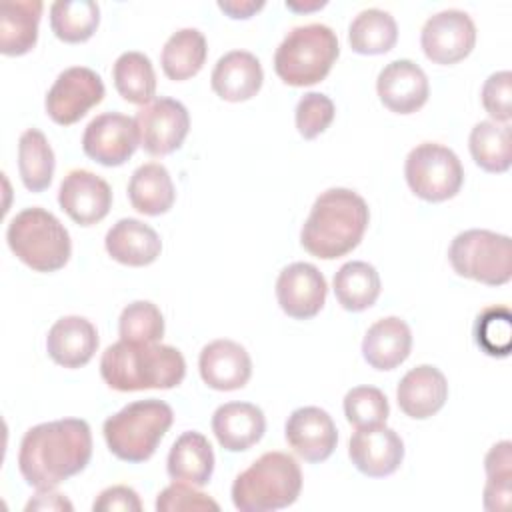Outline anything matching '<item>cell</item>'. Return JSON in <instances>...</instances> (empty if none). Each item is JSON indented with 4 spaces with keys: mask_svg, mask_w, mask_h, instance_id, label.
Returning <instances> with one entry per match:
<instances>
[{
    "mask_svg": "<svg viewBox=\"0 0 512 512\" xmlns=\"http://www.w3.org/2000/svg\"><path fill=\"white\" fill-rule=\"evenodd\" d=\"M92 458V432L82 418L42 422L26 430L18 468L26 484L36 490H52L60 482L82 472Z\"/></svg>",
    "mask_w": 512,
    "mask_h": 512,
    "instance_id": "6da1fadb",
    "label": "cell"
},
{
    "mask_svg": "<svg viewBox=\"0 0 512 512\" xmlns=\"http://www.w3.org/2000/svg\"><path fill=\"white\" fill-rule=\"evenodd\" d=\"M370 220L366 200L348 188L324 190L300 230L304 250L322 260H334L352 252Z\"/></svg>",
    "mask_w": 512,
    "mask_h": 512,
    "instance_id": "7a4b0ae2",
    "label": "cell"
},
{
    "mask_svg": "<svg viewBox=\"0 0 512 512\" xmlns=\"http://www.w3.org/2000/svg\"><path fill=\"white\" fill-rule=\"evenodd\" d=\"M104 382L118 392L168 390L186 376V362L178 348L160 342L118 340L100 358Z\"/></svg>",
    "mask_w": 512,
    "mask_h": 512,
    "instance_id": "3957f363",
    "label": "cell"
},
{
    "mask_svg": "<svg viewBox=\"0 0 512 512\" xmlns=\"http://www.w3.org/2000/svg\"><path fill=\"white\" fill-rule=\"evenodd\" d=\"M302 490V470L286 452H266L240 472L232 502L240 512H272L294 504Z\"/></svg>",
    "mask_w": 512,
    "mask_h": 512,
    "instance_id": "277c9868",
    "label": "cell"
},
{
    "mask_svg": "<svg viewBox=\"0 0 512 512\" xmlns=\"http://www.w3.org/2000/svg\"><path fill=\"white\" fill-rule=\"evenodd\" d=\"M172 408L156 398L126 404L104 420V440L108 450L124 462H146L156 452L160 440L172 426Z\"/></svg>",
    "mask_w": 512,
    "mask_h": 512,
    "instance_id": "5b68a950",
    "label": "cell"
},
{
    "mask_svg": "<svg viewBox=\"0 0 512 512\" xmlns=\"http://www.w3.org/2000/svg\"><path fill=\"white\" fill-rule=\"evenodd\" d=\"M6 242L14 256L36 272H56L66 266L72 254L64 224L38 206L24 208L10 220Z\"/></svg>",
    "mask_w": 512,
    "mask_h": 512,
    "instance_id": "8992f818",
    "label": "cell"
},
{
    "mask_svg": "<svg viewBox=\"0 0 512 512\" xmlns=\"http://www.w3.org/2000/svg\"><path fill=\"white\" fill-rule=\"evenodd\" d=\"M340 54L336 32L320 22L292 28L274 54V70L288 86H312L328 76Z\"/></svg>",
    "mask_w": 512,
    "mask_h": 512,
    "instance_id": "52a82bcc",
    "label": "cell"
},
{
    "mask_svg": "<svg viewBox=\"0 0 512 512\" xmlns=\"http://www.w3.org/2000/svg\"><path fill=\"white\" fill-rule=\"evenodd\" d=\"M448 260L458 276L502 286L512 278V240L506 234L484 228L464 230L454 236Z\"/></svg>",
    "mask_w": 512,
    "mask_h": 512,
    "instance_id": "ba28073f",
    "label": "cell"
},
{
    "mask_svg": "<svg viewBox=\"0 0 512 512\" xmlns=\"http://www.w3.org/2000/svg\"><path fill=\"white\" fill-rule=\"evenodd\" d=\"M404 176L418 198L426 202H444L460 192L464 168L448 146L422 142L408 152Z\"/></svg>",
    "mask_w": 512,
    "mask_h": 512,
    "instance_id": "9c48e42d",
    "label": "cell"
},
{
    "mask_svg": "<svg viewBox=\"0 0 512 512\" xmlns=\"http://www.w3.org/2000/svg\"><path fill=\"white\" fill-rule=\"evenodd\" d=\"M102 78L86 66H72L58 74L46 94V114L60 126L76 124L104 98Z\"/></svg>",
    "mask_w": 512,
    "mask_h": 512,
    "instance_id": "30bf717a",
    "label": "cell"
},
{
    "mask_svg": "<svg viewBox=\"0 0 512 512\" xmlns=\"http://www.w3.org/2000/svg\"><path fill=\"white\" fill-rule=\"evenodd\" d=\"M140 146L152 156H166L178 150L190 130L186 106L174 98L160 96L144 104L134 116Z\"/></svg>",
    "mask_w": 512,
    "mask_h": 512,
    "instance_id": "8fae6325",
    "label": "cell"
},
{
    "mask_svg": "<svg viewBox=\"0 0 512 512\" xmlns=\"http://www.w3.org/2000/svg\"><path fill=\"white\" fill-rule=\"evenodd\" d=\"M420 44L426 58L434 64H456L472 52L476 44V26L462 10H442L424 22Z\"/></svg>",
    "mask_w": 512,
    "mask_h": 512,
    "instance_id": "7c38bea8",
    "label": "cell"
},
{
    "mask_svg": "<svg viewBox=\"0 0 512 512\" xmlns=\"http://www.w3.org/2000/svg\"><path fill=\"white\" fill-rule=\"evenodd\" d=\"M140 146L134 118L104 112L92 118L82 134V150L102 166H122Z\"/></svg>",
    "mask_w": 512,
    "mask_h": 512,
    "instance_id": "4fadbf2b",
    "label": "cell"
},
{
    "mask_svg": "<svg viewBox=\"0 0 512 512\" xmlns=\"http://www.w3.org/2000/svg\"><path fill=\"white\" fill-rule=\"evenodd\" d=\"M60 208L80 226L104 220L112 206V190L104 178L90 170H70L60 182Z\"/></svg>",
    "mask_w": 512,
    "mask_h": 512,
    "instance_id": "5bb4252c",
    "label": "cell"
},
{
    "mask_svg": "<svg viewBox=\"0 0 512 512\" xmlns=\"http://www.w3.org/2000/svg\"><path fill=\"white\" fill-rule=\"evenodd\" d=\"M348 456L364 476L384 478L400 468L404 460V442L384 424L356 428L348 444Z\"/></svg>",
    "mask_w": 512,
    "mask_h": 512,
    "instance_id": "9a60e30c",
    "label": "cell"
},
{
    "mask_svg": "<svg viewBox=\"0 0 512 512\" xmlns=\"http://www.w3.org/2000/svg\"><path fill=\"white\" fill-rule=\"evenodd\" d=\"M326 278L308 262L286 266L276 280V298L284 314L296 320L314 318L326 302Z\"/></svg>",
    "mask_w": 512,
    "mask_h": 512,
    "instance_id": "2e32d148",
    "label": "cell"
},
{
    "mask_svg": "<svg viewBox=\"0 0 512 512\" xmlns=\"http://www.w3.org/2000/svg\"><path fill=\"white\" fill-rule=\"evenodd\" d=\"M284 434L288 446L306 462H324L338 442L332 416L318 406L296 408L286 420Z\"/></svg>",
    "mask_w": 512,
    "mask_h": 512,
    "instance_id": "e0dca14e",
    "label": "cell"
},
{
    "mask_svg": "<svg viewBox=\"0 0 512 512\" xmlns=\"http://www.w3.org/2000/svg\"><path fill=\"white\" fill-rule=\"evenodd\" d=\"M380 102L396 114H412L420 110L430 94V84L424 70L406 58L386 64L376 80Z\"/></svg>",
    "mask_w": 512,
    "mask_h": 512,
    "instance_id": "ac0fdd59",
    "label": "cell"
},
{
    "mask_svg": "<svg viewBox=\"0 0 512 512\" xmlns=\"http://www.w3.org/2000/svg\"><path fill=\"white\" fill-rule=\"evenodd\" d=\"M198 370L206 386L230 392L246 386L252 376V360L244 346L234 340L220 338L202 348Z\"/></svg>",
    "mask_w": 512,
    "mask_h": 512,
    "instance_id": "d6986e66",
    "label": "cell"
},
{
    "mask_svg": "<svg viewBox=\"0 0 512 512\" xmlns=\"http://www.w3.org/2000/svg\"><path fill=\"white\" fill-rule=\"evenodd\" d=\"M396 400L406 416L426 420L442 410L448 400L446 376L436 366L420 364L402 376L396 388Z\"/></svg>",
    "mask_w": 512,
    "mask_h": 512,
    "instance_id": "ffe728a7",
    "label": "cell"
},
{
    "mask_svg": "<svg viewBox=\"0 0 512 512\" xmlns=\"http://www.w3.org/2000/svg\"><path fill=\"white\" fill-rule=\"evenodd\" d=\"M46 350L58 366H86L98 350L96 326L84 316H64L48 330Z\"/></svg>",
    "mask_w": 512,
    "mask_h": 512,
    "instance_id": "44dd1931",
    "label": "cell"
},
{
    "mask_svg": "<svg viewBox=\"0 0 512 512\" xmlns=\"http://www.w3.org/2000/svg\"><path fill=\"white\" fill-rule=\"evenodd\" d=\"M212 432L228 452H242L260 442L266 432L264 412L250 402H226L212 414Z\"/></svg>",
    "mask_w": 512,
    "mask_h": 512,
    "instance_id": "7402d4cb",
    "label": "cell"
},
{
    "mask_svg": "<svg viewBox=\"0 0 512 512\" xmlns=\"http://www.w3.org/2000/svg\"><path fill=\"white\" fill-rule=\"evenodd\" d=\"M264 82L260 60L246 50H232L218 58L210 84L226 102H246L258 94Z\"/></svg>",
    "mask_w": 512,
    "mask_h": 512,
    "instance_id": "603a6c76",
    "label": "cell"
},
{
    "mask_svg": "<svg viewBox=\"0 0 512 512\" xmlns=\"http://www.w3.org/2000/svg\"><path fill=\"white\" fill-rule=\"evenodd\" d=\"M106 252L124 266H148L160 252L162 242L156 230L136 218L118 220L104 238Z\"/></svg>",
    "mask_w": 512,
    "mask_h": 512,
    "instance_id": "cb8c5ba5",
    "label": "cell"
},
{
    "mask_svg": "<svg viewBox=\"0 0 512 512\" xmlns=\"http://www.w3.org/2000/svg\"><path fill=\"white\" fill-rule=\"evenodd\" d=\"M410 348V326L398 316L374 322L362 340V356L376 370H394L410 356Z\"/></svg>",
    "mask_w": 512,
    "mask_h": 512,
    "instance_id": "d4e9b609",
    "label": "cell"
},
{
    "mask_svg": "<svg viewBox=\"0 0 512 512\" xmlns=\"http://www.w3.org/2000/svg\"><path fill=\"white\" fill-rule=\"evenodd\" d=\"M44 4L40 0H6L0 8V52L22 56L36 46Z\"/></svg>",
    "mask_w": 512,
    "mask_h": 512,
    "instance_id": "484cf974",
    "label": "cell"
},
{
    "mask_svg": "<svg viewBox=\"0 0 512 512\" xmlns=\"http://www.w3.org/2000/svg\"><path fill=\"white\" fill-rule=\"evenodd\" d=\"M166 470L172 480L194 486L208 484L214 472V452L208 438L196 430L180 434L168 452Z\"/></svg>",
    "mask_w": 512,
    "mask_h": 512,
    "instance_id": "4316f807",
    "label": "cell"
},
{
    "mask_svg": "<svg viewBox=\"0 0 512 512\" xmlns=\"http://www.w3.org/2000/svg\"><path fill=\"white\" fill-rule=\"evenodd\" d=\"M128 198L132 208L140 214H166L176 200L170 172L158 162H146L138 166L128 182Z\"/></svg>",
    "mask_w": 512,
    "mask_h": 512,
    "instance_id": "83f0119b",
    "label": "cell"
},
{
    "mask_svg": "<svg viewBox=\"0 0 512 512\" xmlns=\"http://www.w3.org/2000/svg\"><path fill=\"white\" fill-rule=\"evenodd\" d=\"M332 284L338 304L348 312H362L380 296V276L372 264L362 260L342 264Z\"/></svg>",
    "mask_w": 512,
    "mask_h": 512,
    "instance_id": "f1b7e54d",
    "label": "cell"
},
{
    "mask_svg": "<svg viewBox=\"0 0 512 512\" xmlns=\"http://www.w3.org/2000/svg\"><path fill=\"white\" fill-rule=\"evenodd\" d=\"M206 54L208 46L204 34L196 28H182L166 40L160 54V64L170 80L182 82L202 70Z\"/></svg>",
    "mask_w": 512,
    "mask_h": 512,
    "instance_id": "f546056e",
    "label": "cell"
},
{
    "mask_svg": "<svg viewBox=\"0 0 512 512\" xmlns=\"http://www.w3.org/2000/svg\"><path fill=\"white\" fill-rule=\"evenodd\" d=\"M398 40V26L390 12L368 8L354 16L348 28V44L354 52L376 56L386 54Z\"/></svg>",
    "mask_w": 512,
    "mask_h": 512,
    "instance_id": "4dcf8cb0",
    "label": "cell"
},
{
    "mask_svg": "<svg viewBox=\"0 0 512 512\" xmlns=\"http://www.w3.org/2000/svg\"><path fill=\"white\" fill-rule=\"evenodd\" d=\"M470 154L474 162L492 174H502L512 164V132L508 124L494 120L478 122L468 138Z\"/></svg>",
    "mask_w": 512,
    "mask_h": 512,
    "instance_id": "1f68e13d",
    "label": "cell"
},
{
    "mask_svg": "<svg viewBox=\"0 0 512 512\" xmlns=\"http://www.w3.org/2000/svg\"><path fill=\"white\" fill-rule=\"evenodd\" d=\"M54 150L38 128H28L18 140V172L30 192H42L54 176Z\"/></svg>",
    "mask_w": 512,
    "mask_h": 512,
    "instance_id": "d6a6232c",
    "label": "cell"
},
{
    "mask_svg": "<svg viewBox=\"0 0 512 512\" xmlns=\"http://www.w3.org/2000/svg\"><path fill=\"white\" fill-rule=\"evenodd\" d=\"M112 80L118 94L130 104H148L156 94V74L146 54L130 50L116 58Z\"/></svg>",
    "mask_w": 512,
    "mask_h": 512,
    "instance_id": "836d02e7",
    "label": "cell"
},
{
    "mask_svg": "<svg viewBox=\"0 0 512 512\" xmlns=\"http://www.w3.org/2000/svg\"><path fill=\"white\" fill-rule=\"evenodd\" d=\"M98 24L100 6L94 0H56L50 6V28L62 42H86Z\"/></svg>",
    "mask_w": 512,
    "mask_h": 512,
    "instance_id": "e575fe53",
    "label": "cell"
},
{
    "mask_svg": "<svg viewBox=\"0 0 512 512\" xmlns=\"http://www.w3.org/2000/svg\"><path fill=\"white\" fill-rule=\"evenodd\" d=\"M478 348L492 358H506L512 348V314L508 306L484 308L474 324Z\"/></svg>",
    "mask_w": 512,
    "mask_h": 512,
    "instance_id": "d590c367",
    "label": "cell"
},
{
    "mask_svg": "<svg viewBox=\"0 0 512 512\" xmlns=\"http://www.w3.org/2000/svg\"><path fill=\"white\" fill-rule=\"evenodd\" d=\"M118 332L120 340L128 342H160L164 336V316L156 304L136 300L122 310Z\"/></svg>",
    "mask_w": 512,
    "mask_h": 512,
    "instance_id": "8d00e7d4",
    "label": "cell"
},
{
    "mask_svg": "<svg viewBox=\"0 0 512 512\" xmlns=\"http://www.w3.org/2000/svg\"><path fill=\"white\" fill-rule=\"evenodd\" d=\"M344 414L346 420L356 428L384 424L390 414L388 398L380 388L356 386L344 396Z\"/></svg>",
    "mask_w": 512,
    "mask_h": 512,
    "instance_id": "74e56055",
    "label": "cell"
},
{
    "mask_svg": "<svg viewBox=\"0 0 512 512\" xmlns=\"http://www.w3.org/2000/svg\"><path fill=\"white\" fill-rule=\"evenodd\" d=\"M334 102L322 92H308L296 104V128L302 138L312 140L334 120Z\"/></svg>",
    "mask_w": 512,
    "mask_h": 512,
    "instance_id": "f35d334b",
    "label": "cell"
},
{
    "mask_svg": "<svg viewBox=\"0 0 512 512\" xmlns=\"http://www.w3.org/2000/svg\"><path fill=\"white\" fill-rule=\"evenodd\" d=\"M158 512H178V510H220L208 494L194 488V484L174 480L156 498Z\"/></svg>",
    "mask_w": 512,
    "mask_h": 512,
    "instance_id": "ab89813d",
    "label": "cell"
},
{
    "mask_svg": "<svg viewBox=\"0 0 512 512\" xmlns=\"http://www.w3.org/2000/svg\"><path fill=\"white\" fill-rule=\"evenodd\" d=\"M482 106L494 122H510L512 118V74L508 70L494 72L482 86Z\"/></svg>",
    "mask_w": 512,
    "mask_h": 512,
    "instance_id": "60d3db41",
    "label": "cell"
},
{
    "mask_svg": "<svg viewBox=\"0 0 512 512\" xmlns=\"http://www.w3.org/2000/svg\"><path fill=\"white\" fill-rule=\"evenodd\" d=\"M510 496H512V470L486 472L484 508L490 512L508 510Z\"/></svg>",
    "mask_w": 512,
    "mask_h": 512,
    "instance_id": "b9f144b4",
    "label": "cell"
},
{
    "mask_svg": "<svg viewBox=\"0 0 512 512\" xmlns=\"http://www.w3.org/2000/svg\"><path fill=\"white\" fill-rule=\"evenodd\" d=\"M92 510L94 512H116V510H122V512H140L142 510V502L136 494L134 488L130 486H110L106 490H102L98 494V498L94 500L92 504Z\"/></svg>",
    "mask_w": 512,
    "mask_h": 512,
    "instance_id": "7bdbcfd3",
    "label": "cell"
},
{
    "mask_svg": "<svg viewBox=\"0 0 512 512\" xmlns=\"http://www.w3.org/2000/svg\"><path fill=\"white\" fill-rule=\"evenodd\" d=\"M218 8L234 18V20H246L250 16H254L258 10L264 8V2L262 0H220L218 2Z\"/></svg>",
    "mask_w": 512,
    "mask_h": 512,
    "instance_id": "ee69618b",
    "label": "cell"
},
{
    "mask_svg": "<svg viewBox=\"0 0 512 512\" xmlns=\"http://www.w3.org/2000/svg\"><path fill=\"white\" fill-rule=\"evenodd\" d=\"M26 510H72V504L58 492L38 490V494L26 504Z\"/></svg>",
    "mask_w": 512,
    "mask_h": 512,
    "instance_id": "f6af8a7d",
    "label": "cell"
},
{
    "mask_svg": "<svg viewBox=\"0 0 512 512\" xmlns=\"http://www.w3.org/2000/svg\"><path fill=\"white\" fill-rule=\"evenodd\" d=\"M322 6H326V2H286V8H290V10H296V12H310V10H318V8H322Z\"/></svg>",
    "mask_w": 512,
    "mask_h": 512,
    "instance_id": "bcb514c9",
    "label": "cell"
}]
</instances>
